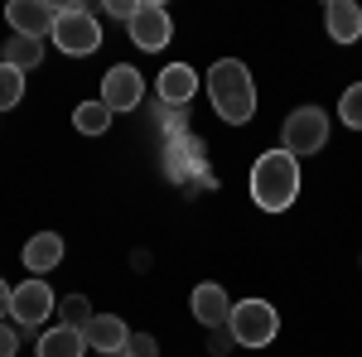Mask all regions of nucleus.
Returning <instances> with one entry per match:
<instances>
[{"instance_id":"1","label":"nucleus","mask_w":362,"mask_h":357,"mask_svg":"<svg viewBox=\"0 0 362 357\" xmlns=\"http://www.w3.org/2000/svg\"><path fill=\"white\" fill-rule=\"evenodd\" d=\"M251 198L261 213H285L300 198V160L290 150H266L251 165Z\"/></svg>"},{"instance_id":"2","label":"nucleus","mask_w":362,"mask_h":357,"mask_svg":"<svg viewBox=\"0 0 362 357\" xmlns=\"http://www.w3.org/2000/svg\"><path fill=\"white\" fill-rule=\"evenodd\" d=\"M208 102L227 126H247L256 116V83H251L247 63H237V58L213 63L208 68Z\"/></svg>"},{"instance_id":"3","label":"nucleus","mask_w":362,"mask_h":357,"mask_svg":"<svg viewBox=\"0 0 362 357\" xmlns=\"http://www.w3.org/2000/svg\"><path fill=\"white\" fill-rule=\"evenodd\" d=\"M54 44L68 58H87L102 49V25L87 5H58V20H54Z\"/></svg>"},{"instance_id":"4","label":"nucleus","mask_w":362,"mask_h":357,"mask_svg":"<svg viewBox=\"0 0 362 357\" xmlns=\"http://www.w3.org/2000/svg\"><path fill=\"white\" fill-rule=\"evenodd\" d=\"M227 329L237 338V348H266L280 333V314H276V304H266V300H242V304H232Z\"/></svg>"},{"instance_id":"5","label":"nucleus","mask_w":362,"mask_h":357,"mask_svg":"<svg viewBox=\"0 0 362 357\" xmlns=\"http://www.w3.org/2000/svg\"><path fill=\"white\" fill-rule=\"evenodd\" d=\"M324 145H329V116H324V107H295L285 116L280 150H290L300 160V155H319Z\"/></svg>"},{"instance_id":"6","label":"nucleus","mask_w":362,"mask_h":357,"mask_svg":"<svg viewBox=\"0 0 362 357\" xmlns=\"http://www.w3.org/2000/svg\"><path fill=\"white\" fill-rule=\"evenodd\" d=\"M131 39H136V49H145V54H160L169 39H174V20H169L165 5H155V0H140V10L131 15Z\"/></svg>"},{"instance_id":"7","label":"nucleus","mask_w":362,"mask_h":357,"mask_svg":"<svg viewBox=\"0 0 362 357\" xmlns=\"http://www.w3.org/2000/svg\"><path fill=\"white\" fill-rule=\"evenodd\" d=\"M49 314H54V290H49L39 275H29L25 285H15V304H10L15 329H39Z\"/></svg>"},{"instance_id":"8","label":"nucleus","mask_w":362,"mask_h":357,"mask_svg":"<svg viewBox=\"0 0 362 357\" xmlns=\"http://www.w3.org/2000/svg\"><path fill=\"white\" fill-rule=\"evenodd\" d=\"M145 102V78H140L131 63H116L107 68V78H102V107L107 111H136Z\"/></svg>"},{"instance_id":"9","label":"nucleus","mask_w":362,"mask_h":357,"mask_svg":"<svg viewBox=\"0 0 362 357\" xmlns=\"http://www.w3.org/2000/svg\"><path fill=\"white\" fill-rule=\"evenodd\" d=\"M5 20H10V34L44 39V34H54L58 10L49 5V0H10V5H5Z\"/></svg>"},{"instance_id":"10","label":"nucleus","mask_w":362,"mask_h":357,"mask_svg":"<svg viewBox=\"0 0 362 357\" xmlns=\"http://www.w3.org/2000/svg\"><path fill=\"white\" fill-rule=\"evenodd\" d=\"M324 29L334 44H358L362 39V5L358 0H329L324 5Z\"/></svg>"},{"instance_id":"11","label":"nucleus","mask_w":362,"mask_h":357,"mask_svg":"<svg viewBox=\"0 0 362 357\" xmlns=\"http://www.w3.org/2000/svg\"><path fill=\"white\" fill-rule=\"evenodd\" d=\"M189 309H194V319H198V324H208V329H227V319H232V300H227V290H223V285H213V280L194 290Z\"/></svg>"},{"instance_id":"12","label":"nucleus","mask_w":362,"mask_h":357,"mask_svg":"<svg viewBox=\"0 0 362 357\" xmlns=\"http://www.w3.org/2000/svg\"><path fill=\"white\" fill-rule=\"evenodd\" d=\"M155 92H160L165 107H184V102H194V92H198V73L189 63H169L165 73L155 78Z\"/></svg>"},{"instance_id":"13","label":"nucleus","mask_w":362,"mask_h":357,"mask_svg":"<svg viewBox=\"0 0 362 357\" xmlns=\"http://www.w3.org/2000/svg\"><path fill=\"white\" fill-rule=\"evenodd\" d=\"M83 338H87V348H92V353H126L131 329H126L116 314H97V319L83 329Z\"/></svg>"},{"instance_id":"14","label":"nucleus","mask_w":362,"mask_h":357,"mask_svg":"<svg viewBox=\"0 0 362 357\" xmlns=\"http://www.w3.org/2000/svg\"><path fill=\"white\" fill-rule=\"evenodd\" d=\"M58 261H63V237L58 232H34L25 242V271H34L39 280L54 271Z\"/></svg>"},{"instance_id":"15","label":"nucleus","mask_w":362,"mask_h":357,"mask_svg":"<svg viewBox=\"0 0 362 357\" xmlns=\"http://www.w3.org/2000/svg\"><path fill=\"white\" fill-rule=\"evenodd\" d=\"M87 338L83 329H68V324H54L49 333H39V357H83Z\"/></svg>"},{"instance_id":"16","label":"nucleus","mask_w":362,"mask_h":357,"mask_svg":"<svg viewBox=\"0 0 362 357\" xmlns=\"http://www.w3.org/2000/svg\"><path fill=\"white\" fill-rule=\"evenodd\" d=\"M0 63H10L15 73H29L44 63V39H29V34H10L5 49H0Z\"/></svg>"},{"instance_id":"17","label":"nucleus","mask_w":362,"mask_h":357,"mask_svg":"<svg viewBox=\"0 0 362 357\" xmlns=\"http://www.w3.org/2000/svg\"><path fill=\"white\" fill-rule=\"evenodd\" d=\"M73 126H78L83 136H102V131L112 126V111L102 107V102H83V107L73 111Z\"/></svg>"},{"instance_id":"18","label":"nucleus","mask_w":362,"mask_h":357,"mask_svg":"<svg viewBox=\"0 0 362 357\" xmlns=\"http://www.w3.org/2000/svg\"><path fill=\"white\" fill-rule=\"evenodd\" d=\"M58 314H63V324L68 329H87L97 314H92V304H87V295H63L58 300Z\"/></svg>"},{"instance_id":"19","label":"nucleus","mask_w":362,"mask_h":357,"mask_svg":"<svg viewBox=\"0 0 362 357\" xmlns=\"http://www.w3.org/2000/svg\"><path fill=\"white\" fill-rule=\"evenodd\" d=\"M20 97H25V73H15L10 63H0V111L20 107Z\"/></svg>"},{"instance_id":"20","label":"nucleus","mask_w":362,"mask_h":357,"mask_svg":"<svg viewBox=\"0 0 362 357\" xmlns=\"http://www.w3.org/2000/svg\"><path fill=\"white\" fill-rule=\"evenodd\" d=\"M338 116H343L353 131H362V83H353L343 97H338Z\"/></svg>"},{"instance_id":"21","label":"nucleus","mask_w":362,"mask_h":357,"mask_svg":"<svg viewBox=\"0 0 362 357\" xmlns=\"http://www.w3.org/2000/svg\"><path fill=\"white\" fill-rule=\"evenodd\" d=\"M87 10H92V15H116V20L131 25V15H136L140 5H136V0H102V5H87Z\"/></svg>"},{"instance_id":"22","label":"nucleus","mask_w":362,"mask_h":357,"mask_svg":"<svg viewBox=\"0 0 362 357\" xmlns=\"http://www.w3.org/2000/svg\"><path fill=\"white\" fill-rule=\"evenodd\" d=\"M126 357H160V343H155V333H131V343H126Z\"/></svg>"},{"instance_id":"23","label":"nucleus","mask_w":362,"mask_h":357,"mask_svg":"<svg viewBox=\"0 0 362 357\" xmlns=\"http://www.w3.org/2000/svg\"><path fill=\"white\" fill-rule=\"evenodd\" d=\"M232 348H237L232 329H208V353H213V357H227Z\"/></svg>"},{"instance_id":"24","label":"nucleus","mask_w":362,"mask_h":357,"mask_svg":"<svg viewBox=\"0 0 362 357\" xmlns=\"http://www.w3.org/2000/svg\"><path fill=\"white\" fill-rule=\"evenodd\" d=\"M15 348H20V329L10 319H0V357H15Z\"/></svg>"},{"instance_id":"25","label":"nucleus","mask_w":362,"mask_h":357,"mask_svg":"<svg viewBox=\"0 0 362 357\" xmlns=\"http://www.w3.org/2000/svg\"><path fill=\"white\" fill-rule=\"evenodd\" d=\"M10 304H15V290L0 280V319H10Z\"/></svg>"},{"instance_id":"26","label":"nucleus","mask_w":362,"mask_h":357,"mask_svg":"<svg viewBox=\"0 0 362 357\" xmlns=\"http://www.w3.org/2000/svg\"><path fill=\"white\" fill-rule=\"evenodd\" d=\"M97 357H126V353H97Z\"/></svg>"}]
</instances>
